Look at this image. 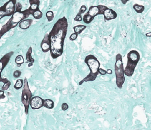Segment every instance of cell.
Returning <instances> with one entry per match:
<instances>
[{
  "label": "cell",
  "mask_w": 151,
  "mask_h": 130,
  "mask_svg": "<svg viewBox=\"0 0 151 130\" xmlns=\"http://www.w3.org/2000/svg\"><path fill=\"white\" fill-rule=\"evenodd\" d=\"M33 63H30L28 65V67H31L32 66H33Z\"/></svg>",
  "instance_id": "836d02e7"
},
{
  "label": "cell",
  "mask_w": 151,
  "mask_h": 130,
  "mask_svg": "<svg viewBox=\"0 0 151 130\" xmlns=\"http://www.w3.org/2000/svg\"><path fill=\"white\" fill-rule=\"evenodd\" d=\"M29 2L30 6L29 8L32 11L33 13L34 11L39 9L40 0H29Z\"/></svg>",
  "instance_id": "5bb4252c"
},
{
  "label": "cell",
  "mask_w": 151,
  "mask_h": 130,
  "mask_svg": "<svg viewBox=\"0 0 151 130\" xmlns=\"http://www.w3.org/2000/svg\"><path fill=\"white\" fill-rule=\"evenodd\" d=\"M17 0H9L0 7V20L12 15L16 10Z\"/></svg>",
  "instance_id": "ba28073f"
},
{
  "label": "cell",
  "mask_w": 151,
  "mask_h": 130,
  "mask_svg": "<svg viewBox=\"0 0 151 130\" xmlns=\"http://www.w3.org/2000/svg\"><path fill=\"white\" fill-rule=\"evenodd\" d=\"M14 54L13 51H11L6 53L0 59V82H2L4 83L7 82L9 80L7 78H2L1 77V73L5 67L7 65L11 58Z\"/></svg>",
  "instance_id": "9c48e42d"
},
{
  "label": "cell",
  "mask_w": 151,
  "mask_h": 130,
  "mask_svg": "<svg viewBox=\"0 0 151 130\" xmlns=\"http://www.w3.org/2000/svg\"><path fill=\"white\" fill-rule=\"evenodd\" d=\"M103 15L104 16V21H111L115 20L117 17V14L115 11L111 9L107 8L103 12Z\"/></svg>",
  "instance_id": "8fae6325"
},
{
  "label": "cell",
  "mask_w": 151,
  "mask_h": 130,
  "mask_svg": "<svg viewBox=\"0 0 151 130\" xmlns=\"http://www.w3.org/2000/svg\"><path fill=\"white\" fill-rule=\"evenodd\" d=\"M115 72L116 76V84L117 87L121 89L125 81V77L122 58L120 53H118L116 56Z\"/></svg>",
  "instance_id": "5b68a950"
},
{
  "label": "cell",
  "mask_w": 151,
  "mask_h": 130,
  "mask_svg": "<svg viewBox=\"0 0 151 130\" xmlns=\"http://www.w3.org/2000/svg\"><path fill=\"white\" fill-rule=\"evenodd\" d=\"M133 9L137 13L140 14L143 13L145 10V6L142 5H140L139 4H135L133 5Z\"/></svg>",
  "instance_id": "ac0fdd59"
},
{
  "label": "cell",
  "mask_w": 151,
  "mask_h": 130,
  "mask_svg": "<svg viewBox=\"0 0 151 130\" xmlns=\"http://www.w3.org/2000/svg\"><path fill=\"white\" fill-rule=\"evenodd\" d=\"M32 52V47H30L26 52V60L30 63H34V59L32 58L31 56Z\"/></svg>",
  "instance_id": "2e32d148"
},
{
  "label": "cell",
  "mask_w": 151,
  "mask_h": 130,
  "mask_svg": "<svg viewBox=\"0 0 151 130\" xmlns=\"http://www.w3.org/2000/svg\"><path fill=\"white\" fill-rule=\"evenodd\" d=\"M84 61L89 67L90 72L86 77L79 82V85H82L84 82L94 81L96 80L99 74L100 63L95 56L92 54L88 55L86 57Z\"/></svg>",
  "instance_id": "3957f363"
},
{
  "label": "cell",
  "mask_w": 151,
  "mask_h": 130,
  "mask_svg": "<svg viewBox=\"0 0 151 130\" xmlns=\"http://www.w3.org/2000/svg\"><path fill=\"white\" fill-rule=\"evenodd\" d=\"M21 74H22V72H21V71H19V70H16L13 72V75L14 78H19L21 76Z\"/></svg>",
  "instance_id": "484cf974"
},
{
  "label": "cell",
  "mask_w": 151,
  "mask_h": 130,
  "mask_svg": "<svg viewBox=\"0 0 151 130\" xmlns=\"http://www.w3.org/2000/svg\"><path fill=\"white\" fill-rule=\"evenodd\" d=\"M33 21L32 19H26L21 21L18 24L19 27L20 29L22 30H26L29 28L32 23Z\"/></svg>",
  "instance_id": "4fadbf2b"
},
{
  "label": "cell",
  "mask_w": 151,
  "mask_h": 130,
  "mask_svg": "<svg viewBox=\"0 0 151 130\" xmlns=\"http://www.w3.org/2000/svg\"><path fill=\"white\" fill-rule=\"evenodd\" d=\"M74 21L76 22H81L82 21V16L78 14H77L76 15V17H75L74 19Z\"/></svg>",
  "instance_id": "4316f807"
},
{
  "label": "cell",
  "mask_w": 151,
  "mask_h": 130,
  "mask_svg": "<svg viewBox=\"0 0 151 130\" xmlns=\"http://www.w3.org/2000/svg\"><path fill=\"white\" fill-rule=\"evenodd\" d=\"M62 109L63 111H65L68 109L69 108V105L66 103H63L62 104Z\"/></svg>",
  "instance_id": "83f0119b"
},
{
  "label": "cell",
  "mask_w": 151,
  "mask_h": 130,
  "mask_svg": "<svg viewBox=\"0 0 151 130\" xmlns=\"http://www.w3.org/2000/svg\"><path fill=\"white\" fill-rule=\"evenodd\" d=\"M107 73L108 74L111 75L112 74L113 72H112V71L111 70V69H108L107 70Z\"/></svg>",
  "instance_id": "1f68e13d"
},
{
  "label": "cell",
  "mask_w": 151,
  "mask_h": 130,
  "mask_svg": "<svg viewBox=\"0 0 151 130\" xmlns=\"http://www.w3.org/2000/svg\"><path fill=\"white\" fill-rule=\"evenodd\" d=\"M43 106L48 109H52L54 107V102L51 99H47L44 100Z\"/></svg>",
  "instance_id": "e0dca14e"
},
{
  "label": "cell",
  "mask_w": 151,
  "mask_h": 130,
  "mask_svg": "<svg viewBox=\"0 0 151 130\" xmlns=\"http://www.w3.org/2000/svg\"><path fill=\"white\" fill-rule=\"evenodd\" d=\"M22 8L23 6L20 2L16 3L15 12L11 16L10 19L2 27L0 30V40L4 34L10 30L16 28L21 21L27 19L30 15L32 14L33 12L30 9L22 11Z\"/></svg>",
  "instance_id": "7a4b0ae2"
},
{
  "label": "cell",
  "mask_w": 151,
  "mask_h": 130,
  "mask_svg": "<svg viewBox=\"0 0 151 130\" xmlns=\"http://www.w3.org/2000/svg\"><path fill=\"white\" fill-rule=\"evenodd\" d=\"M107 8L106 6L101 5L91 6L89 7L88 11L84 15L82 21L86 24H90L97 16L103 15V12Z\"/></svg>",
  "instance_id": "8992f818"
},
{
  "label": "cell",
  "mask_w": 151,
  "mask_h": 130,
  "mask_svg": "<svg viewBox=\"0 0 151 130\" xmlns=\"http://www.w3.org/2000/svg\"><path fill=\"white\" fill-rule=\"evenodd\" d=\"M34 18L36 20H40L42 18L43 13L41 11L40 9H38L36 11H34L32 14Z\"/></svg>",
  "instance_id": "d6986e66"
},
{
  "label": "cell",
  "mask_w": 151,
  "mask_h": 130,
  "mask_svg": "<svg viewBox=\"0 0 151 130\" xmlns=\"http://www.w3.org/2000/svg\"><path fill=\"white\" fill-rule=\"evenodd\" d=\"M32 97V94L29 88L28 81L27 79L25 78L24 80L21 102L24 107L25 113L26 115L28 114L30 101Z\"/></svg>",
  "instance_id": "52a82bcc"
},
{
  "label": "cell",
  "mask_w": 151,
  "mask_h": 130,
  "mask_svg": "<svg viewBox=\"0 0 151 130\" xmlns=\"http://www.w3.org/2000/svg\"><path fill=\"white\" fill-rule=\"evenodd\" d=\"M43 103L44 99L39 96H34L31 99L30 105L32 109H39L43 107Z\"/></svg>",
  "instance_id": "30bf717a"
},
{
  "label": "cell",
  "mask_w": 151,
  "mask_h": 130,
  "mask_svg": "<svg viewBox=\"0 0 151 130\" xmlns=\"http://www.w3.org/2000/svg\"><path fill=\"white\" fill-rule=\"evenodd\" d=\"M68 22L65 16L58 19L48 34L50 55L56 59L63 53L64 42L68 29Z\"/></svg>",
  "instance_id": "6da1fadb"
},
{
  "label": "cell",
  "mask_w": 151,
  "mask_h": 130,
  "mask_svg": "<svg viewBox=\"0 0 151 130\" xmlns=\"http://www.w3.org/2000/svg\"><path fill=\"white\" fill-rule=\"evenodd\" d=\"M87 7L85 5H82L80 7V9L79 10V12L78 13V14L81 15L82 14H84L85 12L86 11ZM82 16V15H81Z\"/></svg>",
  "instance_id": "cb8c5ba5"
},
{
  "label": "cell",
  "mask_w": 151,
  "mask_h": 130,
  "mask_svg": "<svg viewBox=\"0 0 151 130\" xmlns=\"http://www.w3.org/2000/svg\"><path fill=\"white\" fill-rule=\"evenodd\" d=\"M127 58L128 60L126 67L124 69V74L128 77H131L140 60V55L138 52L132 50L128 53Z\"/></svg>",
  "instance_id": "277c9868"
},
{
  "label": "cell",
  "mask_w": 151,
  "mask_h": 130,
  "mask_svg": "<svg viewBox=\"0 0 151 130\" xmlns=\"http://www.w3.org/2000/svg\"><path fill=\"white\" fill-rule=\"evenodd\" d=\"M24 59L23 56L21 55H18L15 58V63L17 64L18 67L21 66V65L24 63Z\"/></svg>",
  "instance_id": "ffe728a7"
},
{
  "label": "cell",
  "mask_w": 151,
  "mask_h": 130,
  "mask_svg": "<svg viewBox=\"0 0 151 130\" xmlns=\"http://www.w3.org/2000/svg\"><path fill=\"white\" fill-rule=\"evenodd\" d=\"M4 90H0V100L1 99H4L5 97V95H4Z\"/></svg>",
  "instance_id": "f546056e"
},
{
  "label": "cell",
  "mask_w": 151,
  "mask_h": 130,
  "mask_svg": "<svg viewBox=\"0 0 151 130\" xmlns=\"http://www.w3.org/2000/svg\"><path fill=\"white\" fill-rule=\"evenodd\" d=\"M40 47L43 53H47L49 51L50 45L48 40V34H46L44 36V38L41 43Z\"/></svg>",
  "instance_id": "7c38bea8"
},
{
  "label": "cell",
  "mask_w": 151,
  "mask_h": 130,
  "mask_svg": "<svg viewBox=\"0 0 151 130\" xmlns=\"http://www.w3.org/2000/svg\"><path fill=\"white\" fill-rule=\"evenodd\" d=\"M87 26L84 25H82V24H79V25H77V26H74L73 29L74 30V33H77L78 35H79L81 34L85 29H86Z\"/></svg>",
  "instance_id": "9a60e30c"
},
{
  "label": "cell",
  "mask_w": 151,
  "mask_h": 130,
  "mask_svg": "<svg viewBox=\"0 0 151 130\" xmlns=\"http://www.w3.org/2000/svg\"><path fill=\"white\" fill-rule=\"evenodd\" d=\"M24 85V80L22 79L17 80L16 83L14 86V88L16 90H19L22 88Z\"/></svg>",
  "instance_id": "44dd1931"
},
{
  "label": "cell",
  "mask_w": 151,
  "mask_h": 130,
  "mask_svg": "<svg viewBox=\"0 0 151 130\" xmlns=\"http://www.w3.org/2000/svg\"><path fill=\"white\" fill-rule=\"evenodd\" d=\"M99 72L101 75H105L107 73V71L102 68H99Z\"/></svg>",
  "instance_id": "f1b7e54d"
},
{
  "label": "cell",
  "mask_w": 151,
  "mask_h": 130,
  "mask_svg": "<svg viewBox=\"0 0 151 130\" xmlns=\"http://www.w3.org/2000/svg\"><path fill=\"white\" fill-rule=\"evenodd\" d=\"M46 16L49 22L52 21L54 18V13L53 11H50V10L47 11L46 13Z\"/></svg>",
  "instance_id": "7402d4cb"
},
{
  "label": "cell",
  "mask_w": 151,
  "mask_h": 130,
  "mask_svg": "<svg viewBox=\"0 0 151 130\" xmlns=\"http://www.w3.org/2000/svg\"><path fill=\"white\" fill-rule=\"evenodd\" d=\"M11 82L10 81L8 80L7 82L4 83V85L2 87V90H4V91H5V90H7L9 88L10 86H11Z\"/></svg>",
  "instance_id": "603a6c76"
},
{
  "label": "cell",
  "mask_w": 151,
  "mask_h": 130,
  "mask_svg": "<svg viewBox=\"0 0 151 130\" xmlns=\"http://www.w3.org/2000/svg\"><path fill=\"white\" fill-rule=\"evenodd\" d=\"M146 36L148 37H151V32H149V33H147L146 34Z\"/></svg>",
  "instance_id": "d6a6232c"
},
{
  "label": "cell",
  "mask_w": 151,
  "mask_h": 130,
  "mask_svg": "<svg viewBox=\"0 0 151 130\" xmlns=\"http://www.w3.org/2000/svg\"><path fill=\"white\" fill-rule=\"evenodd\" d=\"M78 36V35L77 33H74L71 34L69 37V39L71 41H74L76 40Z\"/></svg>",
  "instance_id": "d4e9b609"
},
{
  "label": "cell",
  "mask_w": 151,
  "mask_h": 130,
  "mask_svg": "<svg viewBox=\"0 0 151 130\" xmlns=\"http://www.w3.org/2000/svg\"><path fill=\"white\" fill-rule=\"evenodd\" d=\"M130 1V0H121V2L123 5H125L127 2H128Z\"/></svg>",
  "instance_id": "4dcf8cb0"
}]
</instances>
